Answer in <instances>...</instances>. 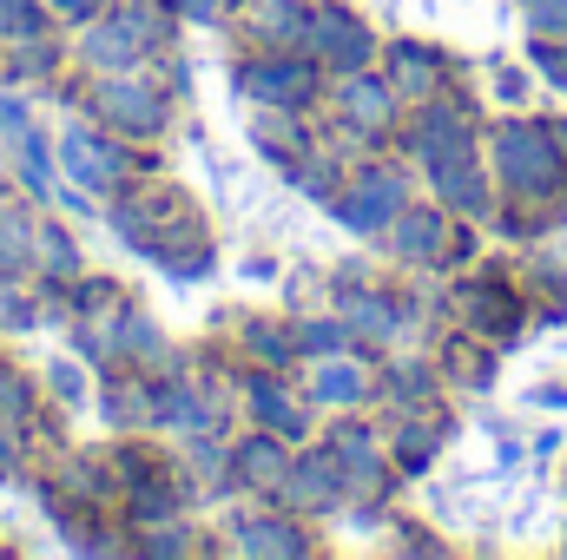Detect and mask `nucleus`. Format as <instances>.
I'll return each mask as SVG.
<instances>
[{
    "instance_id": "1",
    "label": "nucleus",
    "mask_w": 567,
    "mask_h": 560,
    "mask_svg": "<svg viewBox=\"0 0 567 560\" xmlns=\"http://www.w3.org/2000/svg\"><path fill=\"white\" fill-rule=\"evenodd\" d=\"M502 172L535 191V185L555 178V145L542 139V133H528V126H508V133H502Z\"/></svg>"
},
{
    "instance_id": "3",
    "label": "nucleus",
    "mask_w": 567,
    "mask_h": 560,
    "mask_svg": "<svg viewBox=\"0 0 567 560\" xmlns=\"http://www.w3.org/2000/svg\"><path fill=\"white\" fill-rule=\"evenodd\" d=\"M370 198H377V205H396V185H390V178H377V185H370ZM343 218H350V225H377V211H363V205H350Z\"/></svg>"
},
{
    "instance_id": "4",
    "label": "nucleus",
    "mask_w": 567,
    "mask_h": 560,
    "mask_svg": "<svg viewBox=\"0 0 567 560\" xmlns=\"http://www.w3.org/2000/svg\"><path fill=\"white\" fill-rule=\"evenodd\" d=\"M535 20H542V27H567V7H561V0H542V7H535Z\"/></svg>"
},
{
    "instance_id": "2",
    "label": "nucleus",
    "mask_w": 567,
    "mask_h": 560,
    "mask_svg": "<svg viewBox=\"0 0 567 560\" xmlns=\"http://www.w3.org/2000/svg\"><path fill=\"white\" fill-rule=\"evenodd\" d=\"M66 152H73V172H80V178H113V158L86 139V133H73V139H66Z\"/></svg>"
}]
</instances>
